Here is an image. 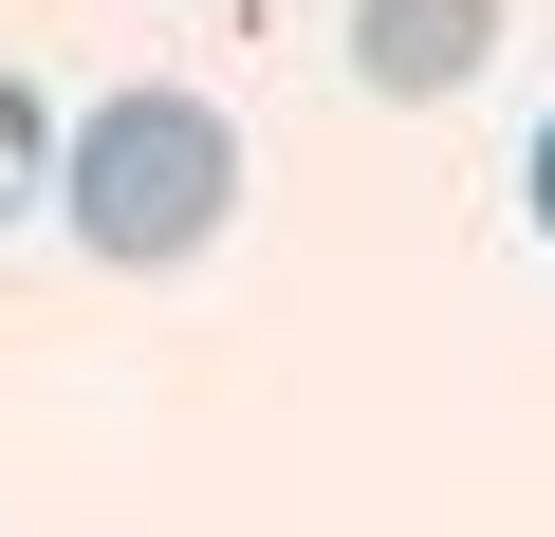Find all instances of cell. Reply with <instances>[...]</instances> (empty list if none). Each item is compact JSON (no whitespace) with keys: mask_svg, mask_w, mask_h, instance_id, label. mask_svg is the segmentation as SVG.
<instances>
[{"mask_svg":"<svg viewBox=\"0 0 555 537\" xmlns=\"http://www.w3.org/2000/svg\"><path fill=\"white\" fill-rule=\"evenodd\" d=\"M241 204V130L204 93H93V130L56 149V222L112 259V279H167V259H204Z\"/></svg>","mask_w":555,"mask_h":537,"instance_id":"1","label":"cell"},{"mask_svg":"<svg viewBox=\"0 0 555 537\" xmlns=\"http://www.w3.org/2000/svg\"><path fill=\"white\" fill-rule=\"evenodd\" d=\"M500 56V0H352V75L371 93H463Z\"/></svg>","mask_w":555,"mask_h":537,"instance_id":"2","label":"cell"},{"mask_svg":"<svg viewBox=\"0 0 555 537\" xmlns=\"http://www.w3.org/2000/svg\"><path fill=\"white\" fill-rule=\"evenodd\" d=\"M20 204H56V112L0 75V222H20Z\"/></svg>","mask_w":555,"mask_h":537,"instance_id":"3","label":"cell"},{"mask_svg":"<svg viewBox=\"0 0 555 537\" xmlns=\"http://www.w3.org/2000/svg\"><path fill=\"white\" fill-rule=\"evenodd\" d=\"M518 204H537V241H555V112H537V167H518Z\"/></svg>","mask_w":555,"mask_h":537,"instance_id":"4","label":"cell"}]
</instances>
